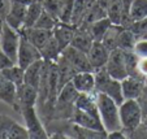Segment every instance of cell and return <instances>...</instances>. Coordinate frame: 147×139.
Here are the masks:
<instances>
[{
  "label": "cell",
  "instance_id": "13",
  "mask_svg": "<svg viewBox=\"0 0 147 139\" xmlns=\"http://www.w3.org/2000/svg\"><path fill=\"white\" fill-rule=\"evenodd\" d=\"M124 99H138L142 91L146 87L144 78L137 75H128L121 81Z\"/></svg>",
  "mask_w": 147,
  "mask_h": 139
},
{
  "label": "cell",
  "instance_id": "37",
  "mask_svg": "<svg viewBox=\"0 0 147 139\" xmlns=\"http://www.w3.org/2000/svg\"><path fill=\"white\" fill-rule=\"evenodd\" d=\"M138 103L141 105V109H142V113H143V117L147 116V86L144 87V90L142 91V94L138 96Z\"/></svg>",
  "mask_w": 147,
  "mask_h": 139
},
{
  "label": "cell",
  "instance_id": "46",
  "mask_svg": "<svg viewBox=\"0 0 147 139\" xmlns=\"http://www.w3.org/2000/svg\"><path fill=\"white\" fill-rule=\"evenodd\" d=\"M144 83H146V86H147V77L144 78Z\"/></svg>",
  "mask_w": 147,
  "mask_h": 139
},
{
  "label": "cell",
  "instance_id": "14",
  "mask_svg": "<svg viewBox=\"0 0 147 139\" xmlns=\"http://www.w3.org/2000/svg\"><path fill=\"white\" fill-rule=\"evenodd\" d=\"M20 33L22 34L29 42H31L36 48L40 50L46 43L52 38L53 33L52 30H45V29H39V28H24L20 30Z\"/></svg>",
  "mask_w": 147,
  "mask_h": 139
},
{
  "label": "cell",
  "instance_id": "43",
  "mask_svg": "<svg viewBox=\"0 0 147 139\" xmlns=\"http://www.w3.org/2000/svg\"><path fill=\"white\" fill-rule=\"evenodd\" d=\"M5 81H7V79L4 78V75L1 74V72H0V89L3 87V85H4V82H5Z\"/></svg>",
  "mask_w": 147,
  "mask_h": 139
},
{
  "label": "cell",
  "instance_id": "38",
  "mask_svg": "<svg viewBox=\"0 0 147 139\" xmlns=\"http://www.w3.org/2000/svg\"><path fill=\"white\" fill-rule=\"evenodd\" d=\"M138 72L143 78L147 77V57L138 58Z\"/></svg>",
  "mask_w": 147,
  "mask_h": 139
},
{
  "label": "cell",
  "instance_id": "3",
  "mask_svg": "<svg viewBox=\"0 0 147 139\" xmlns=\"http://www.w3.org/2000/svg\"><path fill=\"white\" fill-rule=\"evenodd\" d=\"M20 113L22 114L24 121H25V126L29 131V136L31 139H47L50 138L48 131L45 126V122L40 118L38 113L36 105L30 107H24L21 108Z\"/></svg>",
  "mask_w": 147,
  "mask_h": 139
},
{
  "label": "cell",
  "instance_id": "23",
  "mask_svg": "<svg viewBox=\"0 0 147 139\" xmlns=\"http://www.w3.org/2000/svg\"><path fill=\"white\" fill-rule=\"evenodd\" d=\"M111 25H112V21L108 18V16H107V17H104V18H100V19H98V21H95V22H92L91 25H89L85 29H87V30L90 31V34H91L94 40L102 42L103 36L106 35L107 30L109 29Z\"/></svg>",
  "mask_w": 147,
  "mask_h": 139
},
{
  "label": "cell",
  "instance_id": "1",
  "mask_svg": "<svg viewBox=\"0 0 147 139\" xmlns=\"http://www.w3.org/2000/svg\"><path fill=\"white\" fill-rule=\"evenodd\" d=\"M96 104L99 111L100 121L106 133H111L115 130H121V120H120L119 104L109 97L108 95L96 91Z\"/></svg>",
  "mask_w": 147,
  "mask_h": 139
},
{
  "label": "cell",
  "instance_id": "15",
  "mask_svg": "<svg viewBox=\"0 0 147 139\" xmlns=\"http://www.w3.org/2000/svg\"><path fill=\"white\" fill-rule=\"evenodd\" d=\"M72 82L80 94H92L96 91L94 72H78L73 77Z\"/></svg>",
  "mask_w": 147,
  "mask_h": 139
},
{
  "label": "cell",
  "instance_id": "9",
  "mask_svg": "<svg viewBox=\"0 0 147 139\" xmlns=\"http://www.w3.org/2000/svg\"><path fill=\"white\" fill-rule=\"evenodd\" d=\"M26 8L28 4L21 3V1H11L9 5V11L5 16V21L9 26H12L16 30H21L24 28L26 18Z\"/></svg>",
  "mask_w": 147,
  "mask_h": 139
},
{
  "label": "cell",
  "instance_id": "31",
  "mask_svg": "<svg viewBox=\"0 0 147 139\" xmlns=\"http://www.w3.org/2000/svg\"><path fill=\"white\" fill-rule=\"evenodd\" d=\"M16 121L7 114H0V139H9L11 129Z\"/></svg>",
  "mask_w": 147,
  "mask_h": 139
},
{
  "label": "cell",
  "instance_id": "42",
  "mask_svg": "<svg viewBox=\"0 0 147 139\" xmlns=\"http://www.w3.org/2000/svg\"><path fill=\"white\" fill-rule=\"evenodd\" d=\"M98 4H99L100 7H103V8L107 11V7L109 5V3H111V0H96Z\"/></svg>",
  "mask_w": 147,
  "mask_h": 139
},
{
  "label": "cell",
  "instance_id": "12",
  "mask_svg": "<svg viewBox=\"0 0 147 139\" xmlns=\"http://www.w3.org/2000/svg\"><path fill=\"white\" fill-rule=\"evenodd\" d=\"M70 121L78 126H82V128L92 129V130H98V131H106L99 117H95L92 114L87 113V112L76 108V107H74L72 117H70Z\"/></svg>",
  "mask_w": 147,
  "mask_h": 139
},
{
  "label": "cell",
  "instance_id": "7",
  "mask_svg": "<svg viewBox=\"0 0 147 139\" xmlns=\"http://www.w3.org/2000/svg\"><path fill=\"white\" fill-rule=\"evenodd\" d=\"M106 69L112 77L116 78V79H120V81H122L125 77H128V69H126V62H125L124 50L116 48V50L111 51Z\"/></svg>",
  "mask_w": 147,
  "mask_h": 139
},
{
  "label": "cell",
  "instance_id": "36",
  "mask_svg": "<svg viewBox=\"0 0 147 139\" xmlns=\"http://www.w3.org/2000/svg\"><path fill=\"white\" fill-rule=\"evenodd\" d=\"M133 51L138 57H147V38L137 39Z\"/></svg>",
  "mask_w": 147,
  "mask_h": 139
},
{
  "label": "cell",
  "instance_id": "8",
  "mask_svg": "<svg viewBox=\"0 0 147 139\" xmlns=\"http://www.w3.org/2000/svg\"><path fill=\"white\" fill-rule=\"evenodd\" d=\"M61 55L76 68L77 72H94L86 52H83L73 46H69L61 52Z\"/></svg>",
  "mask_w": 147,
  "mask_h": 139
},
{
  "label": "cell",
  "instance_id": "29",
  "mask_svg": "<svg viewBox=\"0 0 147 139\" xmlns=\"http://www.w3.org/2000/svg\"><path fill=\"white\" fill-rule=\"evenodd\" d=\"M137 42V36L134 35V33L130 29L124 28L120 34L119 38V48L124 51H133L134 44Z\"/></svg>",
  "mask_w": 147,
  "mask_h": 139
},
{
  "label": "cell",
  "instance_id": "19",
  "mask_svg": "<svg viewBox=\"0 0 147 139\" xmlns=\"http://www.w3.org/2000/svg\"><path fill=\"white\" fill-rule=\"evenodd\" d=\"M92 43H94V39H92L90 31L85 28L77 26L70 46H73V47H76V48H78V50H81V51L87 53L90 51V48H91Z\"/></svg>",
  "mask_w": 147,
  "mask_h": 139
},
{
  "label": "cell",
  "instance_id": "35",
  "mask_svg": "<svg viewBox=\"0 0 147 139\" xmlns=\"http://www.w3.org/2000/svg\"><path fill=\"white\" fill-rule=\"evenodd\" d=\"M29 136V131L26 129V126H22L21 124L16 122L13 124L11 129V134H9V139H28Z\"/></svg>",
  "mask_w": 147,
  "mask_h": 139
},
{
  "label": "cell",
  "instance_id": "27",
  "mask_svg": "<svg viewBox=\"0 0 147 139\" xmlns=\"http://www.w3.org/2000/svg\"><path fill=\"white\" fill-rule=\"evenodd\" d=\"M104 17H107V11L103 8V7H100L96 1V4H95L89 11V13L85 16L82 24L80 25V28H87V26L91 25L92 22H95V21H98V19H100V18H104Z\"/></svg>",
  "mask_w": 147,
  "mask_h": 139
},
{
  "label": "cell",
  "instance_id": "28",
  "mask_svg": "<svg viewBox=\"0 0 147 139\" xmlns=\"http://www.w3.org/2000/svg\"><path fill=\"white\" fill-rule=\"evenodd\" d=\"M129 14H130V18L133 22L146 18L147 17V0H133Z\"/></svg>",
  "mask_w": 147,
  "mask_h": 139
},
{
  "label": "cell",
  "instance_id": "41",
  "mask_svg": "<svg viewBox=\"0 0 147 139\" xmlns=\"http://www.w3.org/2000/svg\"><path fill=\"white\" fill-rule=\"evenodd\" d=\"M107 138H111V139H120V138H126L125 135L124 130H115V131H111V133H107Z\"/></svg>",
  "mask_w": 147,
  "mask_h": 139
},
{
  "label": "cell",
  "instance_id": "26",
  "mask_svg": "<svg viewBox=\"0 0 147 139\" xmlns=\"http://www.w3.org/2000/svg\"><path fill=\"white\" fill-rule=\"evenodd\" d=\"M107 16L115 25H121L122 16H124V4L122 0H111L107 7Z\"/></svg>",
  "mask_w": 147,
  "mask_h": 139
},
{
  "label": "cell",
  "instance_id": "21",
  "mask_svg": "<svg viewBox=\"0 0 147 139\" xmlns=\"http://www.w3.org/2000/svg\"><path fill=\"white\" fill-rule=\"evenodd\" d=\"M43 9H45L43 8V0H31L28 4V8H26V18L24 28H33L35 25L36 19L42 14Z\"/></svg>",
  "mask_w": 147,
  "mask_h": 139
},
{
  "label": "cell",
  "instance_id": "16",
  "mask_svg": "<svg viewBox=\"0 0 147 139\" xmlns=\"http://www.w3.org/2000/svg\"><path fill=\"white\" fill-rule=\"evenodd\" d=\"M56 66H57V74H59V91H60L63 87L67 83H69L73 79L76 74H77V70L76 68L68 61L64 56L61 55L56 61Z\"/></svg>",
  "mask_w": 147,
  "mask_h": 139
},
{
  "label": "cell",
  "instance_id": "32",
  "mask_svg": "<svg viewBox=\"0 0 147 139\" xmlns=\"http://www.w3.org/2000/svg\"><path fill=\"white\" fill-rule=\"evenodd\" d=\"M63 3H64V0H43V8L46 12H48L50 14H52L53 17L59 19Z\"/></svg>",
  "mask_w": 147,
  "mask_h": 139
},
{
  "label": "cell",
  "instance_id": "20",
  "mask_svg": "<svg viewBox=\"0 0 147 139\" xmlns=\"http://www.w3.org/2000/svg\"><path fill=\"white\" fill-rule=\"evenodd\" d=\"M43 66H45V60L40 58L38 61L33 62L30 66H28L25 69V82L30 86L35 87L36 90L39 89V83H40V77L42 72H43Z\"/></svg>",
  "mask_w": 147,
  "mask_h": 139
},
{
  "label": "cell",
  "instance_id": "17",
  "mask_svg": "<svg viewBox=\"0 0 147 139\" xmlns=\"http://www.w3.org/2000/svg\"><path fill=\"white\" fill-rule=\"evenodd\" d=\"M0 101L9 105L13 111L20 113V105H18V87L13 82L5 81L3 87L0 89Z\"/></svg>",
  "mask_w": 147,
  "mask_h": 139
},
{
  "label": "cell",
  "instance_id": "34",
  "mask_svg": "<svg viewBox=\"0 0 147 139\" xmlns=\"http://www.w3.org/2000/svg\"><path fill=\"white\" fill-rule=\"evenodd\" d=\"M73 7H74V0H64L63 7H61L60 17H59L61 22H70L72 21Z\"/></svg>",
  "mask_w": 147,
  "mask_h": 139
},
{
  "label": "cell",
  "instance_id": "6",
  "mask_svg": "<svg viewBox=\"0 0 147 139\" xmlns=\"http://www.w3.org/2000/svg\"><path fill=\"white\" fill-rule=\"evenodd\" d=\"M42 58L40 50L36 48L31 42H29L28 39L21 34V40H20V48H18V55H17V64L22 69H26L30 66L33 62L38 61Z\"/></svg>",
  "mask_w": 147,
  "mask_h": 139
},
{
  "label": "cell",
  "instance_id": "45",
  "mask_svg": "<svg viewBox=\"0 0 147 139\" xmlns=\"http://www.w3.org/2000/svg\"><path fill=\"white\" fill-rule=\"evenodd\" d=\"M142 124H143V126L147 129V116H144V117H143V122H142Z\"/></svg>",
  "mask_w": 147,
  "mask_h": 139
},
{
  "label": "cell",
  "instance_id": "44",
  "mask_svg": "<svg viewBox=\"0 0 147 139\" xmlns=\"http://www.w3.org/2000/svg\"><path fill=\"white\" fill-rule=\"evenodd\" d=\"M4 22H5V21H4V18H3V17H0V33H1V30H3Z\"/></svg>",
  "mask_w": 147,
  "mask_h": 139
},
{
  "label": "cell",
  "instance_id": "40",
  "mask_svg": "<svg viewBox=\"0 0 147 139\" xmlns=\"http://www.w3.org/2000/svg\"><path fill=\"white\" fill-rule=\"evenodd\" d=\"M9 5H11V0H0V17H3L4 19L9 11Z\"/></svg>",
  "mask_w": 147,
  "mask_h": 139
},
{
  "label": "cell",
  "instance_id": "25",
  "mask_svg": "<svg viewBox=\"0 0 147 139\" xmlns=\"http://www.w3.org/2000/svg\"><path fill=\"white\" fill-rule=\"evenodd\" d=\"M122 29H124V26L112 24V25L109 26V29L107 30L106 35L103 36L102 43L106 46L109 51L119 48V38H120V34H121Z\"/></svg>",
  "mask_w": 147,
  "mask_h": 139
},
{
  "label": "cell",
  "instance_id": "18",
  "mask_svg": "<svg viewBox=\"0 0 147 139\" xmlns=\"http://www.w3.org/2000/svg\"><path fill=\"white\" fill-rule=\"evenodd\" d=\"M36 101H38V90L35 87L30 86L28 83H22L21 86H18L20 112H21V108H24V107L36 105Z\"/></svg>",
  "mask_w": 147,
  "mask_h": 139
},
{
  "label": "cell",
  "instance_id": "22",
  "mask_svg": "<svg viewBox=\"0 0 147 139\" xmlns=\"http://www.w3.org/2000/svg\"><path fill=\"white\" fill-rule=\"evenodd\" d=\"M61 52H63V51H61L59 43L56 42V39L53 38V35H52V38L40 48L42 58H43L45 61H48V62L57 61V58L61 56Z\"/></svg>",
  "mask_w": 147,
  "mask_h": 139
},
{
  "label": "cell",
  "instance_id": "11",
  "mask_svg": "<svg viewBox=\"0 0 147 139\" xmlns=\"http://www.w3.org/2000/svg\"><path fill=\"white\" fill-rule=\"evenodd\" d=\"M76 29H77V26L70 22H61V21H59V22L56 24L52 33H53V38H55L56 42L59 43L61 51H64L65 48L70 46L72 39L76 33Z\"/></svg>",
  "mask_w": 147,
  "mask_h": 139
},
{
  "label": "cell",
  "instance_id": "10",
  "mask_svg": "<svg viewBox=\"0 0 147 139\" xmlns=\"http://www.w3.org/2000/svg\"><path fill=\"white\" fill-rule=\"evenodd\" d=\"M109 53H111V51L102 42L94 40L90 51L87 52V57H89V61L91 64L94 72L98 69H102V68H106L107 61L109 58Z\"/></svg>",
  "mask_w": 147,
  "mask_h": 139
},
{
  "label": "cell",
  "instance_id": "33",
  "mask_svg": "<svg viewBox=\"0 0 147 139\" xmlns=\"http://www.w3.org/2000/svg\"><path fill=\"white\" fill-rule=\"evenodd\" d=\"M126 29H130L131 31L134 33V35L137 36V39L139 38H147V17L141 21H136L133 22L129 28Z\"/></svg>",
  "mask_w": 147,
  "mask_h": 139
},
{
  "label": "cell",
  "instance_id": "39",
  "mask_svg": "<svg viewBox=\"0 0 147 139\" xmlns=\"http://www.w3.org/2000/svg\"><path fill=\"white\" fill-rule=\"evenodd\" d=\"M12 64H14V62L12 61L7 55H4V53L1 52V50H0V72H1L3 69H5V68L11 66Z\"/></svg>",
  "mask_w": 147,
  "mask_h": 139
},
{
  "label": "cell",
  "instance_id": "30",
  "mask_svg": "<svg viewBox=\"0 0 147 139\" xmlns=\"http://www.w3.org/2000/svg\"><path fill=\"white\" fill-rule=\"evenodd\" d=\"M57 22H59V19L56 17H53L52 14H50L48 12H46L43 9V12L39 16V18L36 19V22L34 26L39 29H45V30H53Z\"/></svg>",
  "mask_w": 147,
  "mask_h": 139
},
{
  "label": "cell",
  "instance_id": "24",
  "mask_svg": "<svg viewBox=\"0 0 147 139\" xmlns=\"http://www.w3.org/2000/svg\"><path fill=\"white\" fill-rule=\"evenodd\" d=\"M1 74L4 75L7 81L13 82L17 87L25 82V69L20 66L18 64H12L11 66L1 70Z\"/></svg>",
  "mask_w": 147,
  "mask_h": 139
},
{
  "label": "cell",
  "instance_id": "5",
  "mask_svg": "<svg viewBox=\"0 0 147 139\" xmlns=\"http://www.w3.org/2000/svg\"><path fill=\"white\" fill-rule=\"evenodd\" d=\"M21 33L7 22H4L3 30L0 33V50L4 55H7L14 64H17V55H18Z\"/></svg>",
  "mask_w": 147,
  "mask_h": 139
},
{
  "label": "cell",
  "instance_id": "2",
  "mask_svg": "<svg viewBox=\"0 0 147 139\" xmlns=\"http://www.w3.org/2000/svg\"><path fill=\"white\" fill-rule=\"evenodd\" d=\"M95 90L98 92H103V94L108 95L112 97L117 104H121L124 99V94H122V86L121 81L113 78L106 68L95 70Z\"/></svg>",
  "mask_w": 147,
  "mask_h": 139
},
{
  "label": "cell",
  "instance_id": "4",
  "mask_svg": "<svg viewBox=\"0 0 147 139\" xmlns=\"http://www.w3.org/2000/svg\"><path fill=\"white\" fill-rule=\"evenodd\" d=\"M122 129L138 128L143 122V113L137 99H125L119 105Z\"/></svg>",
  "mask_w": 147,
  "mask_h": 139
}]
</instances>
